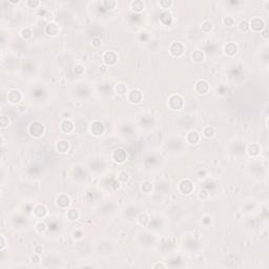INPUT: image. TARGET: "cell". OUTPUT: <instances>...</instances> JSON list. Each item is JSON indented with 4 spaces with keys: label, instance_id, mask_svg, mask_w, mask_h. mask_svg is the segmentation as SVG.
Instances as JSON below:
<instances>
[{
    "label": "cell",
    "instance_id": "1",
    "mask_svg": "<svg viewBox=\"0 0 269 269\" xmlns=\"http://www.w3.org/2000/svg\"><path fill=\"white\" fill-rule=\"evenodd\" d=\"M29 130V133H31L32 136L40 137L41 135L43 133V131H44V127H43V125L41 124L40 122H34V123H32L31 124Z\"/></svg>",
    "mask_w": 269,
    "mask_h": 269
},
{
    "label": "cell",
    "instance_id": "2",
    "mask_svg": "<svg viewBox=\"0 0 269 269\" xmlns=\"http://www.w3.org/2000/svg\"><path fill=\"white\" fill-rule=\"evenodd\" d=\"M168 104H169V106H170V108H172V109H180L181 107L183 106V100H182V98H181L180 96L174 95V96H171L170 98H169Z\"/></svg>",
    "mask_w": 269,
    "mask_h": 269
},
{
    "label": "cell",
    "instance_id": "3",
    "mask_svg": "<svg viewBox=\"0 0 269 269\" xmlns=\"http://www.w3.org/2000/svg\"><path fill=\"white\" fill-rule=\"evenodd\" d=\"M91 131L95 136H100V135L103 133V131H104V126H103V124L101 122L96 121V122H94L91 125Z\"/></svg>",
    "mask_w": 269,
    "mask_h": 269
},
{
    "label": "cell",
    "instance_id": "4",
    "mask_svg": "<svg viewBox=\"0 0 269 269\" xmlns=\"http://www.w3.org/2000/svg\"><path fill=\"white\" fill-rule=\"evenodd\" d=\"M170 53L174 56H181L184 52V46L182 43L180 42H175L170 45Z\"/></svg>",
    "mask_w": 269,
    "mask_h": 269
},
{
    "label": "cell",
    "instance_id": "5",
    "mask_svg": "<svg viewBox=\"0 0 269 269\" xmlns=\"http://www.w3.org/2000/svg\"><path fill=\"white\" fill-rule=\"evenodd\" d=\"M179 188H180L181 192H183V194H185V195H188L192 191V184H191L190 181L184 180L180 183V187H179Z\"/></svg>",
    "mask_w": 269,
    "mask_h": 269
},
{
    "label": "cell",
    "instance_id": "6",
    "mask_svg": "<svg viewBox=\"0 0 269 269\" xmlns=\"http://www.w3.org/2000/svg\"><path fill=\"white\" fill-rule=\"evenodd\" d=\"M250 25H251L252 29H254V31H261V29L264 27L265 23H264V21L261 19V18L256 17V18H254V19L251 20V22H250Z\"/></svg>",
    "mask_w": 269,
    "mask_h": 269
},
{
    "label": "cell",
    "instance_id": "7",
    "mask_svg": "<svg viewBox=\"0 0 269 269\" xmlns=\"http://www.w3.org/2000/svg\"><path fill=\"white\" fill-rule=\"evenodd\" d=\"M103 59L107 64H113L117 61V55L113 52H106L103 56Z\"/></svg>",
    "mask_w": 269,
    "mask_h": 269
},
{
    "label": "cell",
    "instance_id": "8",
    "mask_svg": "<svg viewBox=\"0 0 269 269\" xmlns=\"http://www.w3.org/2000/svg\"><path fill=\"white\" fill-rule=\"evenodd\" d=\"M128 99L133 103H139L141 101V99H142V94L139 91H131L129 93Z\"/></svg>",
    "mask_w": 269,
    "mask_h": 269
},
{
    "label": "cell",
    "instance_id": "9",
    "mask_svg": "<svg viewBox=\"0 0 269 269\" xmlns=\"http://www.w3.org/2000/svg\"><path fill=\"white\" fill-rule=\"evenodd\" d=\"M196 91H198L199 94H206L208 91V83L206 81H199L196 84Z\"/></svg>",
    "mask_w": 269,
    "mask_h": 269
},
{
    "label": "cell",
    "instance_id": "10",
    "mask_svg": "<svg viewBox=\"0 0 269 269\" xmlns=\"http://www.w3.org/2000/svg\"><path fill=\"white\" fill-rule=\"evenodd\" d=\"M125 158H126V153H125V151L123 149H118V150L113 153V159L117 162L122 163L125 160Z\"/></svg>",
    "mask_w": 269,
    "mask_h": 269
},
{
    "label": "cell",
    "instance_id": "11",
    "mask_svg": "<svg viewBox=\"0 0 269 269\" xmlns=\"http://www.w3.org/2000/svg\"><path fill=\"white\" fill-rule=\"evenodd\" d=\"M7 97H9V100L11 101L12 103H17V102L20 101L21 94L19 93L18 91H10V94H9Z\"/></svg>",
    "mask_w": 269,
    "mask_h": 269
},
{
    "label": "cell",
    "instance_id": "12",
    "mask_svg": "<svg viewBox=\"0 0 269 269\" xmlns=\"http://www.w3.org/2000/svg\"><path fill=\"white\" fill-rule=\"evenodd\" d=\"M58 31H59L58 27H57L55 23H49V24H47L46 27H45V32H46L49 35H52V36L57 35Z\"/></svg>",
    "mask_w": 269,
    "mask_h": 269
},
{
    "label": "cell",
    "instance_id": "13",
    "mask_svg": "<svg viewBox=\"0 0 269 269\" xmlns=\"http://www.w3.org/2000/svg\"><path fill=\"white\" fill-rule=\"evenodd\" d=\"M187 141H188V143H190V144H196V143H198V141H199V135L196 133V131H190V133L187 135Z\"/></svg>",
    "mask_w": 269,
    "mask_h": 269
},
{
    "label": "cell",
    "instance_id": "14",
    "mask_svg": "<svg viewBox=\"0 0 269 269\" xmlns=\"http://www.w3.org/2000/svg\"><path fill=\"white\" fill-rule=\"evenodd\" d=\"M73 128H74V125L69 120H64L61 123V129L64 133H69V131L73 130Z\"/></svg>",
    "mask_w": 269,
    "mask_h": 269
},
{
    "label": "cell",
    "instance_id": "15",
    "mask_svg": "<svg viewBox=\"0 0 269 269\" xmlns=\"http://www.w3.org/2000/svg\"><path fill=\"white\" fill-rule=\"evenodd\" d=\"M225 52H226L228 55L232 56L238 52V46H237L234 43H228V44L225 46Z\"/></svg>",
    "mask_w": 269,
    "mask_h": 269
},
{
    "label": "cell",
    "instance_id": "16",
    "mask_svg": "<svg viewBox=\"0 0 269 269\" xmlns=\"http://www.w3.org/2000/svg\"><path fill=\"white\" fill-rule=\"evenodd\" d=\"M46 212H47L46 208L44 206H42V205H38L35 208V214L37 217H39V218H43L46 214Z\"/></svg>",
    "mask_w": 269,
    "mask_h": 269
},
{
    "label": "cell",
    "instance_id": "17",
    "mask_svg": "<svg viewBox=\"0 0 269 269\" xmlns=\"http://www.w3.org/2000/svg\"><path fill=\"white\" fill-rule=\"evenodd\" d=\"M160 19H161V21L164 23V24H169V23H171L172 17H171V15L168 13V12H164V13L161 14Z\"/></svg>",
    "mask_w": 269,
    "mask_h": 269
},
{
    "label": "cell",
    "instance_id": "18",
    "mask_svg": "<svg viewBox=\"0 0 269 269\" xmlns=\"http://www.w3.org/2000/svg\"><path fill=\"white\" fill-rule=\"evenodd\" d=\"M57 202H58V205H60L61 207H65L67 206V205L69 204V198L66 196H60L58 198V200H57Z\"/></svg>",
    "mask_w": 269,
    "mask_h": 269
},
{
    "label": "cell",
    "instance_id": "19",
    "mask_svg": "<svg viewBox=\"0 0 269 269\" xmlns=\"http://www.w3.org/2000/svg\"><path fill=\"white\" fill-rule=\"evenodd\" d=\"M131 7H133V10H135V11L140 12V11H142V10H144L145 5H144V3H143V1H133V2L131 3Z\"/></svg>",
    "mask_w": 269,
    "mask_h": 269
},
{
    "label": "cell",
    "instance_id": "20",
    "mask_svg": "<svg viewBox=\"0 0 269 269\" xmlns=\"http://www.w3.org/2000/svg\"><path fill=\"white\" fill-rule=\"evenodd\" d=\"M204 58V55L201 51H196L192 53V59H194L196 62H201Z\"/></svg>",
    "mask_w": 269,
    "mask_h": 269
},
{
    "label": "cell",
    "instance_id": "21",
    "mask_svg": "<svg viewBox=\"0 0 269 269\" xmlns=\"http://www.w3.org/2000/svg\"><path fill=\"white\" fill-rule=\"evenodd\" d=\"M57 149H58L60 153H65V151L69 149V143L65 142V141H61V142H59L58 145H57Z\"/></svg>",
    "mask_w": 269,
    "mask_h": 269
},
{
    "label": "cell",
    "instance_id": "22",
    "mask_svg": "<svg viewBox=\"0 0 269 269\" xmlns=\"http://www.w3.org/2000/svg\"><path fill=\"white\" fill-rule=\"evenodd\" d=\"M67 217H69V220H77V218H78V212L75 210V209H71V210L67 212Z\"/></svg>",
    "mask_w": 269,
    "mask_h": 269
},
{
    "label": "cell",
    "instance_id": "23",
    "mask_svg": "<svg viewBox=\"0 0 269 269\" xmlns=\"http://www.w3.org/2000/svg\"><path fill=\"white\" fill-rule=\"evenodd\" d=\"M211 29H212V23L209 22V21H204V22L202 23V29L204 32H209L211 31Z\"/></svg>",
    "mask_w": 269,
    "mask_h": 269
},
{
    "label": "cell",
    "instance_id": "24",
    "mask_svg": "<svg viewBox=\"0 0 269 269\" xmlns=\"http://www.w3.org/2000/svg\"><path fill=\"white\" fill-rule=\"evenodd\" d=\"M103 5H104L105 9L111 10L116 7V2H115V1H111H111H104V2H103Z\"/></svg>",
    "mask_w": 269,
    "mask_h": 269
},
{
    "label": "cell",
    "instance_id": "25",
    "mask_svg": "<svg viewBox=\"0 0 269 269\" xmlns=\"http://www.w3.org/2000/svg\"><path fill=\"white\" fill-rule=\"evenodd\" d=\"M203 133H204V135H205V137H212L214 136V128H212V127H206V128L204 129V131H203Z\"/></svg>",
    "mask_w": 269,
    "mask_h": 269
},
{
    "label": "cell",
    "instance_id": "26",
    "mask_svg": "<svg viewBox=\"0 0 269 269\" xmlns=\"http://www.w3.org/2000/svg\"><path fill=\"white\" fill-rule=\"evenodd\" d=\"M151 188H153V186H151V184L149 182H145L144 184H143V186H142V190L144 191V192H146V194L150 192Z\"/></svg>",
    "mask_w": 269,
    "mask_h": 269
},
{
    "label": "cell",
    "instance_id": "27",
    "mask_svg": "<svg viewBox=\"0 0 269 269\" xmlns=\"http://www.w3.org/2000/svg\"><path fill=\"white\" fill-rule=\"evenodd\" d=\"M116 89H117V93L121 94V95L126 93V87H125V85H123V84H118V86H117Z\"/></svg>",
    "mask_w": 269,
    "mask_h": 269
},
{
    "label": "cell",
    "instance_id": "28",
    "mask_svg": "<svg viewBox=\"0 0 269 269\" xmlns=\"http://www.w3.org/2000/svg\"><path fill=\"white\" fill-rule=\"evenodd\" d=\"M224 23H225V24L228 25V27H231V25L234 24V19H232V18H230V17L225 18V19H224Z\"/></svg>",
    "mask_w": 269,
    "mask_h": 269
},
{
    "label": "cell",
    "instance_id": "29",
    "mask_svg": "<svg viewBox=\"0 0 269 269\" xmlns=\"http://www.w3.org/2000/svg\"><path fill=\"white\" fill-rule=\"evenodd\" d=\"M248 22L247 21H242V22L240 23V29H242V31H246L247 29H248Z\"/></svg>",
    "mask_w": 269,
    "mask_h": 269
},
{
    "label": "cell",
    "instance_id": "30",
    "mask_svg": "<svg viewBox=\"0 0 269 269\" xmlns=\"http://www.w3.org/2000/svg\"><path fill=\"white\" fill-rule=\"evenodd\" d=\"M139 221H140V223H143V224H146L147 221H148V219H147V217L145 216V214H141V216L139 217Z\"/></svg>",
    "mask_w": 269,
    "mask_h": 269
},
{
    "label": "cell",
    "instance_id": "31",
    "mask_svg": "<svg viewBox=\"0 0 269 269\" xmlns=\"http://www.w3.org/2000/svg\"><path fill=\"white\" fill-rule=\"evenodd\" d=\"M22 36L24 38H29V36H31V31H29V29H25L22 31Z\"/></svg>",
    "mask_w": 269,
    "mask_h": 269
},
{
    "label": "cell",
    "instance_id": "32",
    "mask_svg": "<svg viewBox=\"0 0 269 269\" xmlns=\"http://www.w3.org/2000/svg\"><path fill=\"white\" fill-rule=\"evenodd\" d=\"M37 229L39 231H44L45 230V225L43 223H38L37 224Z\"/></svg>",
    "mask_w": 269,
    "mask_h": 269
},
{
    "label": "cell",
    "instance_id": "33",
    "mask_svg": "<svg viewBox=\"0 0 269 269\" xmlns=\"http://www.w3.org/2000/svg\"><path fill=\"white\" fill-rule=\"evenodd\" d=\"M27 4L31 5V7H36L39 5V1H32V0H29V1H27Z\"/></svg>",
    "mask_w": 269,
    "mask_h": 269
},
{
    "label": "cell",
    "instance_id": "34",
    "mask_svg": "<svg viewBox=\"0 0 269 269\" xmlns=\"http://www.w3.org/2000/svg\"><path fill=\"white\" fill-rule=\"evenodd\" d=\"M160 4L162 5L163 7H168L169 5L171 4V1H161Z\"/></svg>",
    "mask_w": 269,
    "mask_h": 269
},
{
    "label": "cell",
    "instance_id": "35",
    "mask_svg": "<svg viewBox=\"0 0 269 269\" xmlns=\"http://www.w3.org/2000/svg\"><path fill=\"white\" fill-rule=\"evenodd\" d=\"M203 196V198L202 199H206V197H207V192L205 190H200V192H199V197H202Z\"/></svg>",
    "mask_w": 269,
    "mask_h": 269
},
{
    "label": "cell",
    "instance_id": "36",
    "mask_svg": "<svg viewBox=\"0 0 269 269\" xmlns=\"http://www.w3.org/2000/svg\"><path fill=\"white\" fill-rule=\"evenodd\" d=\"M100 44H101V42L99 39H95V40H94V45H95V46H99Z\"/></svg>",
    "mask_w": 269,
    "mask_h": 269
},
{
    "label": "cell",
    "instance_id": "37",
    "mask_svg": "<svg viewBox=\"0 0 269 269\" xmlns=\"http://www.w3.org/2000/svg\"><path fill=\"white\" fill-rule=\"evenodd\" d=\"M1 241H2V245H1V248H3L4 247V239H3V237H1Z\"/></svg>",
    "mask_w": 269,
    "mask_h": 269
}]
</instances>
